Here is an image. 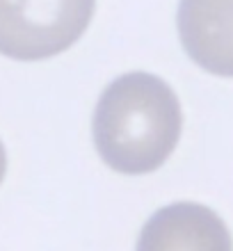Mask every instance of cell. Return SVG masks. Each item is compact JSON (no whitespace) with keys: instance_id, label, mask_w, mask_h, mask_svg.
I'll return each instance as SVG.
<instances>
[{"instance_id":"6da1fadb","label":"cell","mask_w":233,"mask_h":251,"mask_svg":"<svg viewBox=\"0 0 233 251\" xmlns=\"http://www.w3.org/2000/svg\"><path fill=\"white\" fill-rule=\"evenodd\" d=\"M183 128L176 94L162 78L124 73L101 94L94 112V144L110 169L128 176L151 174L174 153Z\"/></svg>"},{"instance_id":"7a4b0ae2","label":"cell","mask_w":233,"mask_h":251,"mask_svg":"<svg viewBox=\"0 0 233 251\" xmlns=\"http://www.w3.org/2000/svg\"><path fill=\"white\" fill-rule=\"evenodd\" d=\"M96 0H0V55L37 62L85 34Z\"/></svg>"},{"instance_id":"3957f363","label":"cell","mask_w":233,"mask_h":251,"mask_svg":"<svg viewBox=\"0 0 233 251\" xmlns=\"http://www.w3.org/2000/svg\"><path fill=\"white\" fill-rule=\"evenodd\" d=\"M176 23L194 64L233 78V0H181Z\"/></svg>"},{"instance_id":"277c9868","label":"cell","mask_w":233,"mask_h":251,"mask_svg":"<svg viewBox=\"0 0 233 251\" xmlns=\"http://www.w3.org/2000/svg\"><path fill=\"white\" fill-rule=\"evenodd\" d=\"M140 249H231V235L213 210L197 203H174L158 210L142 231Z\"/></svg>"},{"instance_id":"5b68a950","label":"cell","mask_w":233,"mask_h":251,"mask_svg":"<svg viewBox=\"0 0 233 251\" xmlns=\"http://www.w3.org/2000/svg\"><path fill=\"white\" fill-rule=\"evenodd\" d=\"M5 172H7V153H5V146L0 142V183L5 178Z\"/></svg>"}]
</instances>
